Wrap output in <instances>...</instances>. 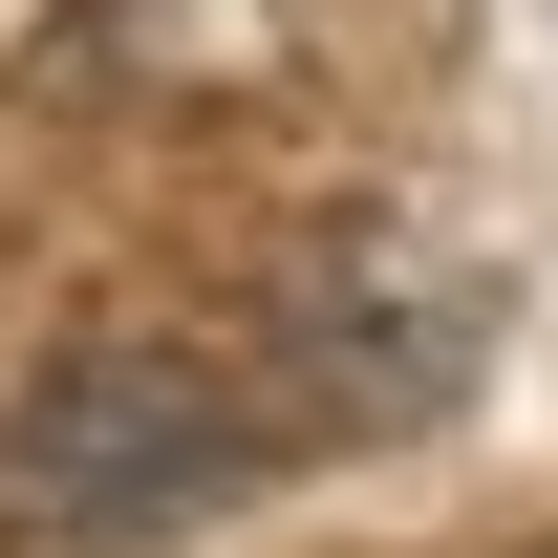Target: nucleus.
Wrapping results in <instances>:
<instances>
[{
  "label": "nucleus",
  "mask_w": 558,
  "mask_h": 558,
  "mask_svg": "<svg viewBox=\"0 0 558 558\" xmlns=\"http://www.w3.org/2000/svg\"><path fill=\"white\" fill-rule=\"evenodd\" d=\"M279 473V409L194 344H65L22 409H0V537H65V558H130V537H194Z\"/></svg>",
  "instance_id": "nucleus-1"
}]
</instances>
